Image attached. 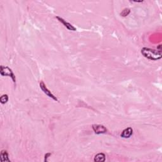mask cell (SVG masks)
I'll return each mask as SVG.
<instances>
[{"instance_id":"obj_1","label":"cell","mask_w":162,"mask_h":162,"mask_svg":"<svg viewBox=\"0 0 162 162\" xmlns=\"http://www.w3.org/2000/svg\"><path fill=\"white\" fill-rule=\"evenodd\" d=\"M141 53L145 58L151 60H158L162 58L161 51L144 47L141 49Z\"/></svg>"},{"instance_id":"obj_2","label":"cell","mask_w":162,"mask_h":162,"mask_svg":"<svg viewBox=\"0 0 162 162\" xmlns=\"http://www.w3.org/2000/svg\"><path fill=\"white\" fill-rule=\"evenodd\" d=\"M0 74L2 76H8V77H11L13 82L14 84H16V77L14 75L12 70L8 67H5V66L1 65L0 67Z\"/></svg>"},{"instance_id":"obj_3","label":"cell","mask_w":162,"mask_h":162,"mask_svg":"<svg viewBox=\"0 0 162 162\" xmlns=\"http://www.w3.org/2000/svg\"><path fill=\"white\" fill-rule=\"evenodd\" d=\"M39 87H40L41 90L43 91V92L44 94H46V95H47L48 97L51 98L53 100L56 101H58V98L55 96L52 93V92L49 90V89L46 87V85H45V84L43 82L41 81L39 84Z\"/></svg>"},{"instance_id":"obj_4","label":"cell","mask_w":162,"mask_h":162,"mask_svg":"<svg viewBox=\"0 0 162 162\" xmlns=\"http://www.w3.org/2000/svg\"><path fill=\"white\" fill-rule=\"evenodd\" d=\"M92 130L94 131V133L98 135L105 134L107 132V129L104 125L100 124H94L92 125Z\"/></svg>"},{"instance_id":"obj_5","label":"cell","mask_w":162,"mask_h":162,"mask_svg":"<svg viewBox=\"0 0 162 162\" xmlns=\"http://www.w3.org/2000/svg\"><path fill=\"white\" fill-rule=\"evenodd\" d=\"M56 18H57L59 22H61L62 24L68 30V31H77V29H76V27H75L73 25H72L69 22H67V21H65V20H64V18H62V17H60V16H56Z\"/></svg>"},{"instance_id":"obj_6","label":"cell","mask_w":162,"mask_h":162,"mask_svg":"<svg viewBox=\"0 0 162 162\" xmlns=\"http://www.w3.org/2000/svg\"><path fill=\"white\" fill-rule=\"evenodd\" d=\"M133 134V129L131 127H127L120 134V136L122 138H129L132 136V135Z\"/></svg>"},{"instance_id":"obj_7","label":"cell","mask_w":162,"mask_h":162,"mask_svg":"<svg viewBox=\"0 0 162 162\" xmlns=\"http://www.w3.org/2000/svg\"><path fill=\"white\" fill-rule=\"evenodd\" d=\"M0 160H1V162L10 161L8 158V153L7 151L2 150L1 151V154H0Z\"/></svg>"},{"instance_id":"obj_8","label":"cell","mask_w":162,"mask_h":162,"mask_svg":"<svg viewBox=\"0 0 162 162\" xmlns=\"http://www.w3.org/2000/svg\"><path fill=\"white\" fill-rule=\"evenodd\" d=\"M106 160V155L104 153H98L95 155L94 161L96 162H104Z\"/></svg>"},{"instance_id":"obj_9","label":"cell","mask_w":162,"mask_h":162,"mask_svg":"<svg viewBox=\"0 0 162 162\" xmlns=\"http://www.w3.org/2000/svg\"><path fill=\"white\" fill-rule=\"evenodd\" d=\"M8 101V96L7 94H3L1 96V98H0V102H1V103L3 105L7 103Z\"/></svg>"},{"instance_id":"obj_10","label":"cell","mask_w":162,"mask_h":162,"mask_svg":"<svg viewBox=\"0 0 162 162\" xmlns=\"http://www.w3.org/2000/svg\"><path fill=\"white\" fill-rule=\"evenodd\" d=\"M131 13V10L129 8H125L123 11L120 13V15L122 16H127Z\"/></svg>"},{"instance_id":"obj_11","label":"cell","mask_w":162,"mask_h":162,"mask_svg":"<svg viewBox=\"0 0 162 162\" xmlns=\"http://www.w3.org/2000/svg\"><path fill=\"white\" fill-rule=\"evenodd\" d=\"M51 153H46L45 154V156H44V161L45 162H47V158L49 157V156H51Z\"/></svg>"}]
</instances>
